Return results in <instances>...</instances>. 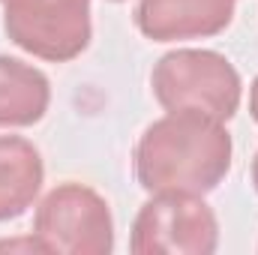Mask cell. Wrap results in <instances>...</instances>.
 Listing matches in <instances>:
<instances>
[{
	"instance_id": "2",
	"label": "cell",
	"mask_w": 258,
	"mask_h": 255,
	"mask_svg": "<svg viewBox=\"0 0 258 255\" xmlns=\"http://www.w3.org/2000/svg\"><path fill=\"white\" fill-rule=\"evenodd\" d=\"M150 90L165 111H192L228 123L243 99L237 66L213 48H174L150 72Z\"/></svg>"
},
{
	"instance_id": "4",
	"label": "cell",
	"mask_w": 258,
	"mask_h": 255,
	"mask_svg": "<svg viewBox=\"0 0 258 255\" xmlns=\"http://www.w3.org/2000/svg\"><path fill=\"white\" fill-rule=\"evenodd\" d=\"M219 219L204 195L156 192L132 219L129 252L135 255H213Z\"/></svg>"
},
{
	"instance_id": "9",
	"label": "cell",
	"mask_w": 258,
	"mask_h": 255,
	"mask_svg": "<svg viewBox=\"0 0 258 255\" xmlns=\"http://www.w3.org/2000/svg\"><path fill=\"white\" fill-rule=\"evenodd\" d=\"M45 252V246L39 243V237L30 231V237H24V240H0V252Z\"/></svg>"
},
{
	"instance_id": "7",
	"label": "cell",
	"mask_w": 258,
	"mask_h": 255,
	"mask_svg": "<svg viewBox=\"0 0 258 255\" xmlns=\"http://www.w3.org/2000/svg\"><path fill=\"white\" fill-rule=\"evenodd\" d=\"M45 183V162L24 135H0V222L27 213Z\"/></svg>"
},
{
	"instance_id": "8",
	"label": "cell",
	"mask_w": 258,
	"mask_h": 255,
	"mask_svg": "<svg viewBox=\"0 0 258 255\" xmlns=\"http://www.w3.org/2000/svg\"><path fill=\"white\" fill-rule=\"evenodd\" d=\"M51 81L42 69L0 54V126H33L48 114Z\"/></svg>"
},
{
	"instance_id": "12",
	"label": "cell",
	"mask_w": 258,
	"mask_h": 255,
	"mask_svg": "<svg viewBox=\"0 0 258 255\" xmlns=\"http://www.w3.org/2000/svg\"><path fill=\"white\" fill-rule=\"evenodd\" d=\"M108 3H123V0H108Z\"/></svg>"
},
{
	"instance_id": "1",
	"label": "cell",
	"mask_w": 258,
	"mask_h": 255,
	"mask_svg": "<svg viewBox=\"0 0 258 255\" xmlns=\"http://www.w3.org/2000/svg\"><path fill=\"white\" fill-rule=\"evenodd\" d=\"M234 141L222 120L168 111L141 132L132 150V171L147 195H207L231 171Z\"/></svg>"
},
{
	"instance_id": "3",
	"label": "cell",
	"mask_w": 258,
	"mask_h": 255,
	"mask_svg": "<svg viewBox=\"0 0 258 255\" xmlns=\"http://www.w3.org/2000/svg\"><path fill=\"white\" fill-rule=\"evenodd\" d=\"M33 234L51 255H111L114 216L108 201L87 183L66 180L33 213Z\"/></svg>"
},
{
	"instance_id": "5",
	"label": "cell",
	"mask_w": 258,
	"mask_h": 255,
	"mask_svg": "<svg viewBox=\"0 0 258 255\" xmlns=\"http://www.w3.org/2000/svg\"><path fill=\"white\" fill-rule=\"evenodd\" d=\"M3 33L30 57L69 63L93 39L90 0H0Z\"/></svg>"
},
{
	"instance_id": "10",
	"label": "cell",
	"mask_w": 258,
	"mask_h": 255,
	"mask_svg": "<svg viewBox=\"0 0 258 255\" xmlns=\"http://www.w3.org/2000/svg\"><path fill=\"white\" fill-rule=\"evenodd\" d=\"M249 117L258 123V75L252 78V84H249Z\"/></svg>"
},
{
	"instance_id": "6",
	"label": "cell",
	"mask_w": 258,
	"mask_h": 255,
	"mask_svg": "<svg viewBox=\"0 0 258 255\" xmlns=\"http://www.w3.org/2000/svg\"><path fill=\"white\" fill-rule=\"evenodd\" d=\"M237 0H138L135 27L150 42L219 36L234 21Z\"/></svg>"
},
{
	"instance_id": "11",
	"label": "cell",
	"mask_w": 258,
	"mask_h": 255,
	"mask_svg": "<svg viewBox=\"0 0 258 255\" xmlns=\"http://www.w3.org/2000/svg\"><path fill=\"white\" fill-rule=\"evenodd\" d=\"M252 189L258 192V150H255V156H252Z\"/></svg>"
}]
</instances>
